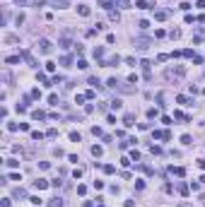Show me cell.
Instances as JSON below:
<instances>
[{
  "instance_id": "1",
  "label": "cell",
  "mask_w": 205,
  "mask_h": 207,
  "mask_svg": "<svg viewBox=\"0 0 205 207\" xmlns=\"http://www.w3.org/2000/svg\"><path fill=\"white\" fill-rule=\"evenodd\" d=\"M186 75V68H181V65H176V68H169V70H164V80H181Z\"/></svg>"
},
{
  "instance_id": "2",
  "label": "cell",
  "mask_w": 205,
  "mask_h": 207,
  "mask_svg": "<svg viewBox=\"0 0 205 207\" xmlns=\"http://www.w3.org/2000/svg\"><path fill=\"white\" fill-rule=\"evenodd\" d=\"M150 39H147V36H138V39H133V46L138 48V51H145V48H150Z\"/></svg>"
},
{
  "instance_id": "3",
  "label": "cell",
  "mask_w": 205,
  "mask_h": 207,
  "mask_svg": "<svg viewBox=\"0 0 205 207\" xmlns=\"http://www.w3.org/2000/svg\"><path fill=\"white\" fill-rule=\"evenodd\" d=\"M51 48H53V44H51L48 39H41V41H39V51H41V53H51Z\"/></svg>"
},
{
  "instance_id": "4",
  "label": "cell",
  "mask_w": 205,
  "mask_h": 207,
  "mask_svg": "<svg viewBox=\"0 0 205 207\" xmlns=\"http://www.w3.org/2000/svg\"><path fill=\"white\" fill-rule=\"evenodd\" d=\"M20 55H22V58H24V60H27V63H29V68H39V65H36V60H34V58H31V53H29V51H22V53H20Z\"/></svg>"
},
{
  "instance_id": "5",
  "label": "cell",
  "mask_w": 205,
  "mask_h": 207,
  "mask_svg": "<svg viewBox=\"0 0 205 207\" xmlns=\"http://www.w3.org/2000/svg\"><path fill=\"white\" fill-rule=\"evenodd\" d=\"M123 125H125V128L135 125V113H125V116H123Z\"/></svg>"
},
{
  "instance_id": "6",
  "label": "cell",
  "mask_w": 205,
  "mask_h": 207,
  "mask_svg": "<svg viewBox=\"0 0 205 207\" xmlns=\"http://www.w3.org/2000/svg\"><path fill=\"white\" fill-rule=\"evenodd\" d=\"M48 185H51V183H48L46 178H36V181H34V188H39V190H44V188H48Z\"/></svg>"
},
{
  "instance_id": "7",
  "label": "cell",
  "mask_w": 205,
  "mask_h": 207,
  "mask_svg": "<svg viewBox=\"0 0 205 207\" xmlns=\"http://www.w3.org/2000/svg\"><path fill=\"white\" fill-rule=\"evenodd\" d=\"M166 17H169V12H166V10H157V12H155V20H157V22H164Z\"/></svg>"
},
{
  "instance_id": "8",
  "label": "cell",
  "mask_w": 205,
  "mask_h": 207,
  "mask_svg": "<svg viewBox=\"0 0 205 207\" xmlns=\"http://www.w3.org/2000/svg\"><path fill=\"white\" fill-rule=\"evenodd\" d=\"M92 154H94V157L99 159V157L104 154V147H101V145H94V147H92Z\"/></svg>"
},
{
  "instance_id": "9",
  "label": "cell",
  "mask_w": 205,
  "mask_h": 207,
  "mask_svg": "<svg viewBox=\"0 0 205 207\" xmlns=\"http://www.w3.org/2000/svg\"><path fill=\"white\" fill-rule=\"evenodd\" d=\"M77 15L80 17H89V7L87 5H77Z\"/></svg>"
},
{
  "instance_id": "10",
  "label": "cell",
  "mask_w": 205,
  "mask_h": 207,
  "mask_svg": "<svg viewBox=\"0 0 205 207\" xmlns=\"http://www.w3.org/2000/svg\"><path fill=\"white\" fill-rule=\"evenodd\" d=\"M176 101H179V104H183V106H193V101H191L188 97H183V94H181V97H176Z\"/></svg>"
},
{
  "instance_id": "11",
  "label": "cell",
  "mask_w": 205,
  "mask_h": 207,
  "mask_svg": "<svg viewBox=\"0 0 205 207\" xmlns=\"http://www.w3.org/2000/svg\"><path fill=\"white\" fill-rule=\"evenodd\" d=\"M48 207H63V200L61 198H51L48 200Z\"/></svg>"
},
{
  "instance_id": "12",
  "label": "cell",
  "mask_w": 205,
  "mask_h": 207,
  "mask_svg": "<svg viewBox=\"0 0 205 207\" xmlns=\"http://www.w3.org/2000/svg\"><path fill=\"white\" fill-rule=\"evenodd\" d=\"M31 118H34V121H44L46 113H44V111H31Z\"/></svg>"
},
{
  "instance_id": "13",
  "label": "cell",
  "mask_w": 205,
  "mask_h": 207,
  "mask_svg": "<svg viewBox=\"0 0 205 207\" xmlns=\"http://www.w3.org/2000/svg\"><path fill=\"white\" fill-rule=\"evenodd\" d=\"M12 198H20V200H24V198H27V193L22 190V188H15V193H12Z\"/></svg>"
},
{
  "instance_id": "14",
  "label": "cell",
  "mask_w": 205,
  "mask_h": 207,
  "mask_svg": "<svg viewBox=\"0 0 205 207\" xmlns=\"http://www.w3.org/2000/svg\"><path fill=\"white\" fill-rule=\"evenodd\" d=\"M138 29H140V31H147V29H150V22H147V20H140V22H138Z\"/></svg>"
},
{
  "instance_id": "15",
  "label": "cell",
  "mask_w": 205,
  "mask_h": 207,
  "mask_svg": "<svg viewBox=\"0 0 205 207\" xmlns=\"http://www.w3.org/2000/svg\"><path fill=\"white\" fill-rule=\"evenodd\" d=\"M36 80H39L41 84H46V87H51V84H48V77H46L44 72H39V75H36Z\"/></svg>"
},
{
  "instance_id": "16",
  "label": "cell",
  "mask_w": 205,
  "mask_h": 207,
  "mask_svg": "<svg viewBox=\"0 0 205 207\" xmlns=\"http://www.w3.org/2000/svg\"><path fill=\"white\" fill-rule=\"evenodd\" d=\"M68 137H70V142H80V140H82V135H80V133H75V130H72Z\"/></svg>"
},
{
  "instance_id": "17",
  "label": "cell",
  "mask_w": 205,
  "mask_h": 207,
  "mask_svg": "<svg viewBox=\"0 0 205 207\" xmlns=\"http://www.w3.org/2000/svg\"><path fill=\"white\" fill-rule=\"evenodd\" d=\"M169 39H174V41L181 39V29H171V31H169Z\"/></svg>"
},
{
  "instance_id": "18",
  "label": "cell",
  "mask_w": 205,
  "mask_h": 207,
  "mask_svg": "<svg viewBox=\"0 0 205 207\" xmlns=\"http://www.w3.org/2000/svg\"><path fill=\"white\" fill-rule=\"evenodd\" d=\"M5 63H10V65H15V63H20V55H7V58H5Z\"/></svg>"
},
{
  "instance_id": "19",
  "label": "cell",
  "mask_w": 205,
  "mask_h": 207,
  "mask_svg": "<svg viewBox=\"0 0 205 207\" xmlns=\"http://www.w3.org/2000/svg\"><path fill=\"white\" fill-rule=\"evenodd\" d=\"M31 140H36V142L44 140V133H39V130H31Z\"/></svg>"
},
{
  "instance_id": "20",
  "label": "cell",
  "mask_w": 205,
  "mask_h": 207,
  "mask_svg": "<svg viewBox=\"0 0 205 207\" xmlns=\"http://www.w3.org/2000/svg\"><path fill=\"white\" fill-rule=\"evenodd\" d=\"M171 174H176V176H183V174H186V169H183V166H176V169L171 166Z\"/></svg>"
},
{
  "instance_id": "21",
  "label": "cell",
  "mask_w": 205,
  "mask_h": 207,
  "mask_svg": "<svg viewBox=\"0 0 205 207\" xmlns=\"http://www.w3.org/2000/svg\"><path fill=\"white\" fill-rule=\"evenodd\" d=\"M106 87H111V89H116V87H118V80H116V77H111V80L106 82Z\"/></svg>"
},
{
  "instance_id": "22",
  "label": "cell",
  "mask_w": 205,
  "mask_h": 207,
  "mask_svg": "<svg viewBox=\"0 0 205 207\" xmlns=\"http://www.w3.org/2000/svg\"><path fill=\"white\" fill-rule=\"evenodd\" d=\"M174 118H179V121H188V116L181 113V111H174Z\"/></svg>"
},
{
  "instance_id": "23",
  "label": "cell",
  "mask_w": 205,
  "mask_h": 207,
  "mask_svg": "<svg viewBox=\"0 0 205 207\" xmlns=\"http://www.w3.org/2000/svg\"><path fill=\"white\" fill-rule=\"evenodd\" d=\"M118 63H121V58H118V55H114V58H111V60L106 63V68H109V65H118Z\"/></svg>"
},
{
  "instance_id": "24",
  "label": "cell",
  "mask_w": 205,
  "mask_h": 207,
  "mask_svg": "<svg viewBox=\"0 0 205 207\" xmlns=\"http://www.w3.org/2000/svg\"><path fill=\"white\" fill-rule=\"evenodd\" d=\"M94 58H104V48H101V46L94 48Z\"/></svg>"
},
{
  "instance_id": "25",
  "label": "cell",
  "mask_w": 205,
  "mask_h": 207,
  "mask_svg": "<svg viewBox=\"0 0 205 207\" xmlns=\"http://www.w3.org/2000/svg\"><path fill=\"white\" fill-rule=\"evenodd\" d=\"M181 142H183V145H193V137H191V135H183Z\"/></svg>"
},
{
  "instance_id": "26",
  "label": "cell",
  "mask_w": 205,
  "mask_h": 207,
  "mask_svg": "<svg viewBox=\"0 0 205 207\" xmlns=\"http://www.w3.org/2000/svg\"><path fill=\"white\" fill-rule=\"evenodd\" d=\"M135 7H138V10H147V3H145V0H138Z\"/></svg>"
},
{
  "instance_id": "27",
  "label": "cell",
  "mask_w": 205,
  "mask_h": 207,
  "mask_svg": "<svg viewBox=\"0 0 205 207\" xmlns=\"http://www.w3.org/2000/svg\"><path fill=\"white\" fill-rule=\"evenodd\" d=\"M7 166H10V169H17V166H20V161H17V159H7Z\"/></svg>"
},
{
  "instance_id": "28",
  "label": "cell",
  "mask_w": 205,
  "mask_h": 207,
  "mask_svg": "<svg viewBox=\"0 0 205 207\" xmlns=\"http://www.w3.org/2000/svg\"><path fill=\"white\" fill-rule=\"evenodd\" d=\"M75 53L82 55V53H85V46H82V44H75Z\"/></svg>"
},
{
  "instance_id": "29",
  "label": "cell",
  "mask_w": 205,
  "mask_h": 207,
  "mask_svg": "<svg viewBox=\"0 0 205 207\" xmlns=\"http://www.w3.org/2000/svg\"><path fill=\"white\" fill-rule=\"evenodd\" d=\"M147 118H150V121L157 118V108H150V111H147Z\"/></svg>"
},
{
  "instance_id": "30",
  "label": "cell",
  "mask_w": 205,
  "mask_h": 207,
  "mask_svg": "<svg viewBox=\"0 0 205 207\" xmlns=\"http://www.w3.org/2000/svg\"><path fill=\"white\" fill-rule=\"evenodd\" d=\"M46 137H58V130H55V128H51L48 133H46Z\"/></svg>"
},
{
  "instance_id": "31",
  "label": "cell",
  "mask_w": 205,
  "mask_h": 207,
  "mask_svg": "<svg viewBox=\"0 0 205 207\" xmlns=\"http://www.w3.org/2000/svg\"><path fill=\"white\" fill-rule=\"evenodd\" d=\"M140 68H142L145 72H150V60H142V63H140Z\"/></svg>"
},
{
  "instance_id": "32",
  "label": "cell",
  "mask_w": 205,
  "mask_h": 207,
  "mask_svg": "<svg viewBox=\"0 0 205 207\" xmlns=\"http://www.w3.org/2000/svg\"><path fill=\"white\" fill-rule=\"evenodd\" d=\"M89 84H92V87H99L101 82H99V77H89Z\"/></svg>"
},
{
  "instance_id": "33",
  "label": "cell",
  "mask_w": 205,
  "mask_h": 207,
  "mask_svg": "<svg viewBox=\"0 0 205 207\" xmlns=\"http://www.w3.org/2000/svg\"><path fill=\"white\" fill-rule=\"evenodd\" d=\"M155 36H157V39H162V36H169V34H166L164 29H157V31H155Z\"/></svg>"
},
{
  "instance_id": "34",
  "label": "cell",
  "mask_w": 205,
  "mask_h": 207,
  "mask_svg": "<svg viewBox=\"0 0 205 207\" xmlns=\"http://www.w3.org/2000/svg\"><path fill=\"white\" fill-rule=\"evenodd\" d=\"M61 63H63V65H70V63H72V58H70V55H63Z\"/></svg>"
},
{
  "instance_id": "35",
  "label": "cell",
  "mask_w": 205,
  "mask_h": 207,
  "mask_svg": "<svg viewBox=\"0 0 205 207\" xmlns=\"http://www.w3.org/2000/svg\"><path fill=\"white\" fill-rule=\"evenodd\" d=\"M169 58H171V55H166V53H162V55H157V60H159V63H164V60H169Z\"/></svg>"
},
{
  "instance_id": "36",
  "label": "cell",
  "mask_w": 205,
  "mask_h": 207,
  "mask_svg": "<svg viewBox=\"0 0 205 207\" xmlns=\"http://www.w3.org/2000/svg\"><path fill=\"white\" fill-rule=\"evenodd\" d=\"M31 99H41V92L39 89H31Z\"/></svg>"
},
{
  "instance_id": "37",
  "label": "cell",
  "mask_w": 205,
  "mask_h": 207,
  "mask_svg": "<svg viewBox=\"0 0 205 207\" xmlns=\"http://www.w3.org/2000/svg\"><path fill=\"white\" fill-rule=\"evenodd\" d=\"M179 193L181 195H188V185H179Z\"/></svg>"
},
{
  "instance_id": "38",
  "label": "cell",
  "mask_w": 205,
  "mask_h": 207,
  "mask_svg": "<svg viewBox=\"0 0 205 207\" xmlns=\"http://www.w3.org/2000/svg\"><path fill=\"white\" fill-rule=\"evenodd\" d=\"M77 68H80V70H87V60L80 58V60H77Z\"/></svg>"
},
{
  "instance_id": "39",
  "label": "cell",
  "mask_w": 205,
  "mask_h": 207,
  "mask_svg": "<svg viewBox=\"0 0 205 207\" xmlns=\"http://www.w3.org/2000/svg\"><path fill=\"white\" fill-rule=\"evenodd\" d=\"M109 17H111L114 22H118V12H116V10H111V12H109Z\"/></svg>"
},
{
  "instance_id": "40",
  "label": "cell",
  "mask_w": 205,
  "mask_h": 207,
  "mask_svg": "<svg viewBox=\"0 0 205 207\" xmlns=\"http://www.w3.org/2000/svg\"><path fill=\"white\" fill-rule=\"evenodd\" d=\"M150 152H152V154H162V147H155V145H152V147H150Z\"/></svg>"
},
{
  "instance_id": "41",
  "label": "cell",
  "mask_w": 205,
  "mask_h": 207,
  "mask_svg": "<svg viewBox=\"0 0 205 207\" xmlns=\"http://www.w3.org/2000/svg\"><path fill=\"white\" fill-rule=\"evenodd\" d=\"M7 130H10V133H15V130H20V125H17V123H10V125H7Z\"/></svg>"
},
{
  "instance_id": "42",
  "label": "cell",
  "mask_w": 205,
  "mask_h": 207,
  "mask_svg": "<svg viewBox=\"0 0 205 207\" xmlns=\"http://www.w3.org/2000/svg\"><path fill=\"white\" fill-rule=\"evenodd\" d=\"M111 108H116V111H118V108H121V99H116V101H111Z\"/></svg>"
},
{
  "instance_id": "43",
  "label": "cell",
  "mask_w": 205,
  "mask_h": 207,
  "mask_svg": "<svg viewBox=\"0 0 205 207\" xmlns=\"http://www.w3.org/2000/svg\"><path fill=\"white\" fill-rule=\"evenodd\" d=\"M29 202H31V205H41V198H36V195H34V198H29Z\"/></svg>"
},
{
  "instance_id": "44",
  "label": "cell",
  "mask_w": 205,
  "mask_h": 207,
  "mask_svg": "<svg viewBox=\"0 0 205 207\" xmlns=\"http://www.w3.org/2000/svg\"><path fill=\"white\" fill-rule=\"evenodd\" d=\"M46 70L48 72H55V63H46Z\"/></svg>"
},
{
  "instance_id": "45",
  "label": "cell",
  "mask_w": 205,
  "mask_h": 207,
  "mask_svg": "<svg viewBox=\"0 0 205 207\" xmlns=\"http://www.w3.org/2000/svg\"><path fill=\"white\" fill-rule=\"evenodd\" d=\"M0 207H10V198H5L3 202H0Z\"/></svg>"
},
{
  "instance_id": "46",
  "label": "cell",
  "mask_w": 205,
  "mask_h": 207,
  "mask_svg": "<svg viewBox=\"0 0 205 207\" xmlns=\"http://www.w3.org/2000/svg\"><path fill=\"white\" fill-rule=\"evenodd\" d=\"M15 3H20V5H22V3H27V0H15Z\"/></svg>"
}]
</instances>
